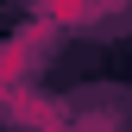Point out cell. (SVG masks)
<instances>
[{
  "label": "cell",
  "mask_w": 132,
  "mask_h": 132,
  "mask_svg": "<svg viewBox=\"0 0 132 132\" xmlns=\"http://www.w3.org/2000/svg\"><path fill=\"white\" fill-rule=\"evenodd\" d=\"M63 132H132V94L88 88L63 101Z\"/></svg>",
  "instance_id": "1"
},
{
  "label": "cell",
  "mask_w": 132,
  "mask_h": 132,
  "mask_svg": "<svg viewBox=\"0 0 132 132\" xmlns=\"http://www.w3.org/2000/svg\"><path fill=\"white\" fill-rule=\"evenodd\" d=\"M51 51V25H25L19 38H6L0 44V101L6 94H19V88H31V69H38V57Z\"/></svg>",
  "instance_id": "2"
}]
</instances>
